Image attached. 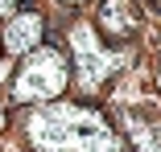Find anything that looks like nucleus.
Segmentation results:
<instances>
[{
    "label": "nucleus",
    "mask_w": 161,
    "mask_h": 152,
    "mask_svg": "<svg viewBox=\"0 0 161 152\" xmlns=\"http://www.w3.org/2000/svg\"><path fill=\"white\" fill-rule=\"evenodd\" d=\"M75 41H79L83 78H87V82H103V74L120 66V58H116V53H103V49H99V37H95L91 29H79V33H75Z\"/></svg>",
    "instance_id": "7ed1b4c3"
},
{
    "label": "nucleus",
    "mask_w": 161,
    "mask_h": 152,
    "mask_svg": "<svg viewBox=\"0 0 161 152\" xmlns=\"http://www.w3.org/2000/svg\"><path fill=\"white\" fill-rule=\"evenodd\" d=\"M70 4H87V0H70Z\"/></svg>",
    "instance_id": "39448f33"
},
{
    "label": "nucleus",
    "mask_w": 161,
    "mask_h": 152,
    "mask_svg": "<svg viewBox=\"0 0 161 152\" xmlns=\"http://www.w3.org/2000/svg\"><path fill=\"white\" fill-rule=\"evenodd\" d=\"M17 8V0H0V13H13Z\"/></svg>",
    "instance_id": "20e7f679"
},
{
    "label": "nucleus",
    "mask_w": 161,
    "mask_h": 152,
    "mask_svg": "<svg viewBox=\"0 0 161 152\" xmlns=\"http://www.w3.org/2000/svg\"><path fill=\"white\" fill-rule=\"evenodd\" d=\"M70 82V66H66V53L58 49H33L25 53V66L17 70V86L13 95L21 103H46V99H58Z\"/></svg>",
    "instance_id": "f257e3e1"
},
{
    "label": "nucleus",
    "mask_w": 161,
    "mask_h": 152,
    "mask_svg": "<svg viewBox=\"0 0 161 152\" xmlns=\"http://www.w3.org/2000/svg\"><path fill=\"white\" fill-rule=\"evenodd\" d=\"M42 33H46V21L42 13H13L0 41H4V53H33L42 45Z\"/></svg>",
    "instance_id": "f03ea898"
}]
</instances>
